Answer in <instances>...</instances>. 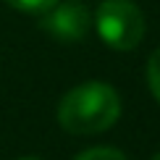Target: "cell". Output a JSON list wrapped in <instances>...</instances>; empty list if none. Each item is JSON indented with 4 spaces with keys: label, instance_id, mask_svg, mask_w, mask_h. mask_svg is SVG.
Returning a JSON list of instances; mask_svg holds the SVG:
<instances>
[{
    "label": "cell",
    "instance_id": "1",
    "mask_svg": "<svg viewBox=\"0 0 160 160\" xmlns=\"http://www.w3.org/2000/svg\"><path fill=\"white\" fill-rule=\"evenodd\" d=\"M121 116V97L105 82L79 84L61 100L58 121L71 134H100L108 131Z\"/></svg>",
    "mask_w": 160,
    "mask_h": 160
},
{
    "label": "cell",
    "instance_id": "2",
    "mask_svg": "<svg viewBox=\"0 0 160 160\" xmlns=\"http://www.w3.org/2000/svg\"><path fill=\"white\" fill-rule=\"evenodd\" d=\"M97 34L113 50H134L144 37V16L131 0H105L97 8Z\"/></svg>",
    "mask_w": 160,
    "mask_h": 160
},
{
    "label": "cell",
    "instance_id": "3",
    "mask_svg": "<svg viewBox=\"0 0 160 160\" xmlns=\"http://www.w3.org/2000/svg\"><path fill=\"white\" fill-rule=\"evenodd\" d=\"M92 24V16L87 11L84 3L79 0H66V3H55L52 8H48L42 13V26L50 37L61 39V42H79L87 37Z\"/></svg>",
    "mask_w": 160,
    "mask_h": 160
},
{
    "label": "cell",
    "instance_id": "4",
    "mask_svg": "<svg viewBox=\"0 0 160 160\" xmlns=\"http://www.w3.org/2000/svg\"><path fill=\"white\" fill-rule=\"evenodd\" d=\"M147 82H150V89L155 95V100L160 102V48L152 52L150 61H147Z\"/></svg>",
    "mask_w": 160,
    "mask_h": 160
},
{
    "label": "cell",
    "instance_id": "5",
    "mask_svg": "<svg viewBox=\"0 0 160 160\" xmlns=\"http://www.w3.org/2000/svg\"><path fill=\"white\" fill-rule=\"evenodd\" d=\"M8 5H13L16 11H24V13H45L48 8L58 3V0H5Z\"/></svg>",
    "mask_w": 160,
    "mask_h": 160
},
{
    "label": "cell",
    "instance_id": "6",
    "mask_svg": "<svg viewBox=\"0 0 160 160\" xmlns=\"http://www.w3.org/2000/svg\"><path fill=\"white\" fill-rule=\"evenodd\" d=\"M76 160H126V155L113 147H92V150L82 152Z\"/></svg>",
    "mask_w": 160,
    "mask_h": 160
},
{
    "label": "cell",
    "instance_id": "7",
    "mask_svg": "<svg viewBox=\"0 0 160 160\" xmlns=\"http://www.w3.org/2000/svg\"><path fill=\"white\" fill-rule=\"evenodd\" d=\"M152 160H160V152H158V155H155V158H152Z\"/></svg>",
    "mask_w": 160,
    "mask_h": 160
},
{
    "label": "cell",
    "instance_id": "8",
    "mask_svg": "<svg viewBox=\"0 0 160 160\" xmlns=\"http://www.w3.org/2000/svg\"><path fill=\"white\" fill-rule=\"evenodd\" d=\"M24 160H34V158H24Z\"/></svg>",
    "mask_w": 160,
    "mask_h": 160
}]
</instances>
